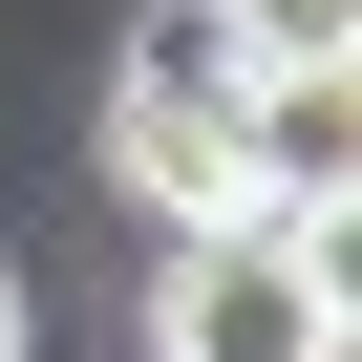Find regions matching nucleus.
Returning a JSON list of instances; mask_svg holds the SVG:
<instances>
[{"label": "nucleus", "mask_w": 362, "mask_h": 362, "mask_svg": "<svg viewBox=\"0 0 362 362\" xmlns=\"http://www.w3.org/2000/svg\"><path fill=\"white\" fill-rule=\"evenodd\" d=\"M235 64H362V0H214Z\"/></svg>", "instance_id": "20e7f679"}, {"label": "nucleus", "mask_w": 362, "mask_h": 362, "mask_svg": "<svg viewBox=\"0 0 362 362\" xmlns=\"http://www.w3.org/2000/svg\"><path fill=\"white\" fill-rule=\"evenodd\" d=\"M235 170L256 214H362V64H235Z\"/></svg>", "instance_id": "7ed1b4c3"}, {"label": "nucleus", "mask_w": 362, "mask_h": 362, "mask_svg": "<svg viewBox=\"0 0 362 362\" xmlns=\"http://www.w3.org/2000/svg\"><path fill=\"white\" fill-rule=\"evenodd\" d=\"M0 362H22V277H0Z\"/></svg>", "instance_id": "39448f33"}, {"label": "nucleus", "mask_w": 362, "mask_h": 362, "mask_svg": "<svg viewBox=\"0 0 362 362\" xmlns=\"http://www.w3.org/2000/svg\"><path fill=\"white\" fill-rule=\"evenodd\" d=\"M107 192H149L170 235L256 214V170H235V43H214V0L128 22V86H107Z\"/></svg>", "instance_id": "f03ea898"}, {"label": "nucleus", "mask_w": 362, "mask_h": 362, "mask_svg": "<svg viewBox=\"0 0 362 362\" xmlns=\"http://www.w3.org/2000/svg\"><path fill=\"white\" fill-rule=\"evenodd\" d=\"M341 235L320 214H214L192 256L149 277V362H341Z\"/></svg>", "instance_id": "f257e3e1"}]
</instances>
